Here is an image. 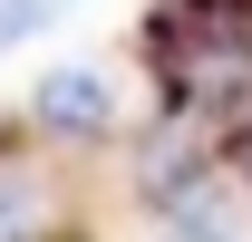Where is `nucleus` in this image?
Wrapping results in <instances>:
<instances>
[{"mask_svg":"<svg viewBox=\"0 0 252 242\" xmlns=\"http://www.w3.org/2000/svg\"><path fill=\"white\" fill-rule=\"evenodd\" d=\"M165 223H175V242H233V204H223L204 175H194L185 194H165Z\"/></svg>","mask_w":252,"mask_h":242,"instance_id":"obj_2","label":"nucleus"},{"mask_svg":"<svg viewBox=\"0 0 252 242\" xmlns=\"http://www.w3.org/2000/svg\"><path fill=\"white\" fill-rule=\"evenodd\" d=\"M39 223H49V184L30 165H0V242H30Z\"/></svg>","mask_w":252,"mask_h":242,"instance_id":"obj_3","label":"nucleus"},{"mask_svg":"<svg viewBox=\"0 0 252 242\" xmlns=\"http://www.w3.org/2000/svg\"><path fill=\"white\" fill-rule=\"evenodd\" d=\"M243 175H252V146H243Z\"/></svg>","mask_w":252,"mask_h":242,"instance_id":"obj_5","label":"nucleus"},{"mask_svg":"<svg viewBox=\"0 0 252 242\" xmlns=\"http://www.w3.org/2000/svg\"><path fill=\"white\" fill-rule=\"evenodd\" d=\"M78 0H0V49H20V39H39V30H59Z\"/></svg>","mask_w":252,"mask_h":242,"instance_id":"obj_4","label":"nucleus"},{"mask_svg":"<svg viewBox=\"0 0 252 242\" xmlns=\"http://www.w3.org/2000/svg\"><path fill=\"white\" fill-rule=\"evenodd\" d=\"M30 117L49 136H107L117 126V88H107V68H49L30 97Z\"/></svg>","mask_w":252,"mask_h":242,"instance_id":"obj_1","label":"nucleus"}]
</instances>
